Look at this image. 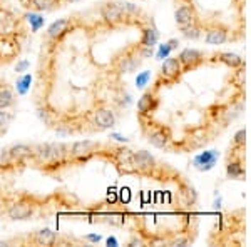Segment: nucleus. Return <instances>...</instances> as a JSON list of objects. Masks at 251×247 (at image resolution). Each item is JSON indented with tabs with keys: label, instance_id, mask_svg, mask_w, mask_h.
I'll return each mask as SVG.
<instances>
[{
	"label": "nucleus",
	"instance_id": "nucleus-21",
	"mask_svg": "<svg viewBox=\"0 0 251 247\" xmlns=\"http://www.w3.org/2000/svg\"><path fill=\"white\" fill-rule=\"evenodd\" d=\"M179 30L183 32V35H184L186 39L196 40V39L201 37V34H203V25H201V20H196V22L189 23V25L181 27Z\"/></svg>",
	"mask_w": 251,
	"mask_h": 247
},
{
	"label": "nucleus",
	"instance_id": "nucleus-17",
	"mask_svg": "<svg viewBox=\"0 0 251 247\" xmlns=\"http://www.w3.org/2000/svg\"><path fill=\"white\" fill-rule=\"evenodd\" d=\"M216 159H218V152L216 151L204 152V154H201V156H198L196 159H194V167L200 169V171H209V169L214 167Z\"/></svg>",
	"mask_w": 251,
	"mask_h": 247
},
{
	"label": "nucleus",
	"instance_id": "nucleus-20",
	"mask_svg": "<svg viewBox=\"0 0 251 247\" xmlns=\"http://www.w3.org/2000/svg\"><path fill=\"white\" fill-rule=\"evenodd\" d=\"M62 0H29V7L39 12H49L60 7Z\"/></svg>",
	"mask_w": 251,
	"mask_h": 247
},
{
	"label": "nucleus",
	"instance_id": "nucleus-2",
	"mask_svg": "<svg viewBox=\"0 0 251 247\" xmlns=\"http://www.w3.org/2000/svg\"><path fill=\"white\" fill-rule=\"evenodd\" d=\"M183 74H184V70H183V66H181L179 59L177 57H166V60L163 62V67H161V72H159L157 86H159L161 82H164V84L177 82Z\"/></svg>",
	"mask_w": 251,
	"mask_h": 247
},
{
	"label": "nucleus",
	"instance_id": "nucleus-3",
	"mask_svg": "<svg viewBox=\"0 0 251 247\" xmlns=\"http://www.w3.org/2000/svg\"><path fill=\"white\" fill-rule=\"evenodd\" d=\"M99 147L100 145L94 140H77L69 147V157H71V160L75 162H86L92 156H96Z\"/></svg>",
	"mask_w": 251,
	"mask_h": 247
},
{
	"label": "nucleus",
	"instance_id": "nucleus-22",
	"mask_svg": "<svg viewBox=\"0 0 251 247\" xmlns=\"http://www.w3.org/2000/svg\"><path fill=\"white\" fill-rule=\"evenodd\" d=\"M15 102L14 94L9 87H2L0 89V109H9Z\"/></svg>",
	"mask_w": 251,
	"mask_h": 247
},
{
	"label": "nucleus",
	"instance_id": "nucleus-13",
	"mask_svg": "<svg viewBox=\"0 0 251 247\" xmlns=\"http://www.w3.org/2000/svg\"><path fill=\"white\" fill-rule=\"evenodd\" d=\"M92 119L99 129H111L116 125V114L107 107H97L92 114Z\"/></svg>",
	"mask_w": 251,
	"mask_h": 247
},
{
	"label": "nucleus",
	"instance_id": "nucleus-4",
	"mask_svg": "<svg viewBox=\"0 0 251 247\" xmlns=\"http://www.w3.org/2000/svg\"><path fill=\"white\" fill-rule=\"evenodd\" d=\"M20 32V20L10 10L0 7V37H15Z\"/></svg>",
	"mask_w": 251,
	"mask_h": 247
},
{
	"label": "nucleus",
	"instance_id": "nucleus-31",
	"mask_svg": "<svg viewBox=\"0 0 251 247\" xmlns=\"http://www.w3.org/2000/svg\"><path fill=\"white\" fill-rule=\"evenodd\" d=\"M107 246H117V241L114 237H109L107 239Z\"/></svg>",
	"mask_w": 251,
	"mask_h": 247
},
{
	"label": "nucleus",
	"instance_id": "nucleus-1",
	"mask_svg": "<svg viewBox=\"0 0 251 247\" xmlns=\"http://www.w3.org/2000/svg\"><path fill=\"white\" fill-rule=\"evenodd\" d=\"M143 62V54H141L139 44L134 47H129L127 50H123L114 60V67L119 74H131Z\"/></svg>",
	"mask_w": 251,
	"mask_h": 247
},
{
	"label": "nucleus",
	"instance_id": "nucleus-8",
	"mask_svg": "<svg viewBox=\"0 0 251 247\" xmlns=\"http://www.w3.org/2000/svg\"><path fill=\"white\" fill-rule=\"evenodd\" d=\"M156 171L154 157L146 151L132 152V172L139 174H152Z\"/></svg>",
	"mask_w": 251,
	"mask_h": 247
},
{
	"label": "nucleus",
	"instance_id": "nucleus-6",
	"mask_svg": "<svg viewBox=\"0 0 251 247\" xmlns=\"http://www.w3.org/2000/svg\"><path fill=\"white\" fill-rule=\"evenodd\" d=\"M174 20H176L177 27H186L189 25V23L196 22V20H200V15H198V10L196 7H194V3L191 0H188V2H181V5L177 7L176 12H174Z\"/></svg>",
	"mask_w": 251,
	"mask_h": 247
},
{
	"label": "nucleus",
	"instance_id": "nucleus-25",
	"mask_svg": "<svg viewBox=\"0 0 251 247\" xmlns=\"http://www.w3.org/2000/svg\"><path fill=\"white\" fill-rule=\"evenodd\" d=\"M176 45H177V40H176V39L169 40L168 44H164V45H161L159 52H157V57H159V59H166V57H168V55H169V52L176 48Z\"/></svg>",
	"mask_w": 251,
	"mask_h": 247
},
{
	"label": "nucleus",
	"instance_id": "nucleus-9",
	"mask_svg": "<svg viewBox=\"0 0 251 247\" xmlns=\"http://www.w3.org/2000/svg\"><path fill=\"white\" fill-rule=\"evenodd\" d=\"M229 40V29L223 23H213L206 29L204 42L209 45H221Z\"/></svg>",
	"mask_w": 251,
	"mask_h": 247
},
{
	"label": "nucleus",
	"instance_id": "nucleus-15",
	"mask_svg": "<svg viewBox=\"0 0 251 247\" xmlns=\"http://www.w3.org/2000/svg\"><path fill=\"white\" fill-rule=\"evenodd\" d=\"M69 29H72V20L71 19H59L47 29V37L50 40H59L67 34Z\"/></svg>",
	"mask_w": 251,
	"mask_h": 247
},
{
	"label": "nucleus",
	"instance_id": "nucleus-16",
	"mask_svg": "<svg viewBox=\"0 0 251 247\" xmlns=\"http://www.w3.org/2000/svg\"><path fill=\"white\" fill-rule=\"evenodd\" d=\"M29 239L30 242H34L37 246H54L57 242V234L52 229H40Z\"/></svg>",
	"mask_w": 251,
	"mask_h": 247
},
{
	"label": "nucleus",
	"instance_id": "nucleus-10",
	"mask_svg": "<svg viewBox=\"0 0 251 247\" xmlns=\"http://www.w3.org/2000/svg\"><path fill=\"white\" fill-rule=\"evenodd\" d=\"M159 99H157V89H151V90L144 92L143 97L137 102V112L139 117H151L152 112L157 109Z\"/></svg>",
	"mask_w": 251,
	"mask_h": 247
},
{
	"label": "nucleus",
	"instance_id": "nucleus-33",
	"mask_svg": "<svg viewBox=\"0 0 251 247\" xmlns=\"http://www.w3.org/2000/svg\"><path fill=\"white\" fill-rule=\"evenodd\" d=\"M176 2H188V0H176Z\"/></svg>",
	"mask_w": 251,
	"mask_h": 247
},
{
	"label": "nucleus",
	"instance_id": "nucleus-19",
	"mask_svg": "<svg viewBox=\"0 0 251 247\" xmlns=\"http://www.w3.org/2000/svg\"><path fill=\"white\" fill-rule=\"evenodd\" d=\"M214 57H216L218 62L225 64V66L229 67V68H238V67L245 66L243 59L240 57V55L233 54V52H220V54H216Z\"/></svg>",
	"mask_w": 251,
	"mask_h": 247
},
{
	"label": "nucleus",
	"instance_id": "nucleus-32",
	"mask_svg": "<svg viewBox=\"0 0 251 247\" xmlns=\"http://www.w3.org/2000/svg\"><path fill=\"white\" fill-rule=\"evenodd\" d=\"M62 2H77V0H62Z\"/></svg>",
	"mask_w": 251,
	"mask_h": 247
},
{
	"label": "nucleus",
	"instance_id": "nucleus-23",
	"mask_svg": "<svg viewBox=\"0 0 251 247\" xmlns=\"http://www.w3.org/2000/svg\"><path fill=\"white\" fill-rule=\"evenodd\" d=\"M245 145H246V131L245 129H241V131H238L236 134H234L231 149L236 152H241L243 149H245Z\"/></svg>",
	"mask_w": 251,
	"mask_h": 247
},
{
	"label": "nucleus",
	"instance_id": "nucleus-11",
	"mask_svg": "<svg viewBox=\"0 0 251 247\" xmlns=\"http://www.w3.org/2000/svg\"><path fill=\"white\" fill-rule=\"evenodd\" d=\"M148 140L157 149H166L171 142V131L164 125H154L152 131H149L148 134Z\"/></svg>",
	"mask_w": 251,
	"mask_h": 247
},
{
	"label": "nucleus",
	"instance_id": "nucleus-14",
	"mask_svg": "<svg viewBox=\"0 0 251 247\" xmlns=\"http://www.w3.org/2000/svg\"><path fill=\"white\" fill-rule=\"evenodd\" d=\"M9 157L12 162H25L29 159H34V147L27 144H14L9 149Z\"/></svg>",
	"mask_w": 251,
	"mask_h": 247
},
{
	"label": "nucleus",
	"instance_id": "nucleus-24",
	"mask_svg": "<svg viewBox=\"0 0 251 247\" xmlns=\"http://www.w3.org/2000/svg\"><path fill=\"white\" fill-rule=\"evenodd\" d=\"M30 82H32V75L30 74H25L22 75L20 79L17 80V92L20 95H25L30 89Z\"/></svg>",
	"mask_w": 251,
	"mask_h": 247
},
{
	"label": "nucleus",
	"instance_id": "nucleus-29",
	"mask_svg": "<svg viewBox=\"0 0 251 247\" xmlns=\"http://www.w3.org/2000/svg\"><path fill=\"white\" fill-rule=\"evenodd\" d=\"M29 66H30L29 60H20L17 66H15V72H17V74H22V72H25L27 68H29Z\"/></svg>",
	"mask_w": 251,
	"mask_h": 247
},
{
	"label": "nucleus",
	"instance_id": "nucleus-12",
	"mask_svg": "<svg viewBox=\"0 0 251 247\" xmlns=\"http://www.w3.org/2000/svg\"><path fill=\"white\" fill-rule=\"evenodd\" d=\"M238 154L240 152L233 151V157L228 160V164H226V176L234 180H245L246 169H245V164H243L241 156H238Z\"/></svg>",
	"mask_w": 251,
	"mask_h": 247
},
{
	"label": "nucleus",
	"instance_id": "nucleus-27",
	"mask_svg": "<svg viewBox=\"0 0 251 247\" xmlns=\"http://www.w3.org/2000/svg\"><path fill=\"white\" fill-rule=\"evenodd\" d=\"M12 119H14V115L10 112H7V109H0V129L9 125L12 122Z\"/></svg>",
	"mask_w": 251,
	"mask_h": 247
},
{
	"label": "nucleus",
	"instance_id": "nucleus-5",
	"mask_svg": "<svg viewBox=\"0 0 251 247\" xmlns=\"http://www.w3.org/2000/svg\"><path fill=\"white\" fill-rule=\"evenodd\" d=\"M34 210H35V205L32 204L29 199H19L15 201L14 204L9 205L7 209V216H9L12 221H27L34 216Z\"/></svg>",
	"mask_w": 251,
	"mask_h": 247
},
{
	"label": "nucleus",
	"instance_id": "nucleus-26",
	"mask_svg": "<svg viewBox=\"0 0 251 247\" xmlns=\"http://www.w3.org/2000/svg\"><path fill=\"white\" fill-rule=\"evenodd\" d=\"M27 20H29L32 25V32H37L44 25V19L39 14H27Z\"/></svg>",
	"mask_w": 251,
	"mask_h": 247
},
{
	"label": "nucleus",
	"instance_id": "nucleus-28",
	"mask_svg": "<svg viewBox=\"0 0 251 247\" xmlns=\"http://www.w3.org/2000/svg\"><path fill=\"white\" fill-rule=\"evenodd\" d=\"M149 72H143L141 75H137V80H136V84H137V87H144L146 84H148V80H149Z\"/></svg>",
	"mask_w": 251,
	"mask_h": 247
},
{
	"label": "nucleus",
	"instance_id": "nucleus-7",
	"mask_svg": "<svg viewBox=\"0 0 251 247\" xmlns=\"http://www.w3.org/2000/svg\"><path fill=\"white\" fill-rule=\"evenodd\" d=\"M177 59H179L181 66H183V70L189 72V70L198 68L200 66H203L206 55L201 50H196V48H184V50H181V54L177 55Z\"/></svg>",
	"mask_w": 251,
	"mask_h": 247
},
{
	"label": "nucleus",
	"instance_id": "nucleus-30",
	"mask_svg": "<svg viewBox=\"0 0 251 247\" xmlns=\"http://www.w3.org/2000/svg\"><path fill=\"white\" fill-rule=\"evenodd\" d=\"M86 241H89V242H99L100 241V236H94V234H89V236H86Z\"/></svg>",
	"mask_w": 251,
	"mask_h": 247
},
{
	"label": "nucleus",
	"instance_id": "nucleus-18",
	"mask_svg": "<svg viewBox=\"0 0 251 247\" xmlns=\"http://www.w3.org/2000/svg\"><path fill=\"white\" fill-rule=\"evenodd\" d=\"M157 39H159V34H157L156 27H152V23H151V25H148V27H143L139 45L144 48H152L157 44Z\"/></svg>",
	"mask_w": 251,
	"mask_h": 247
}]
</instances>
